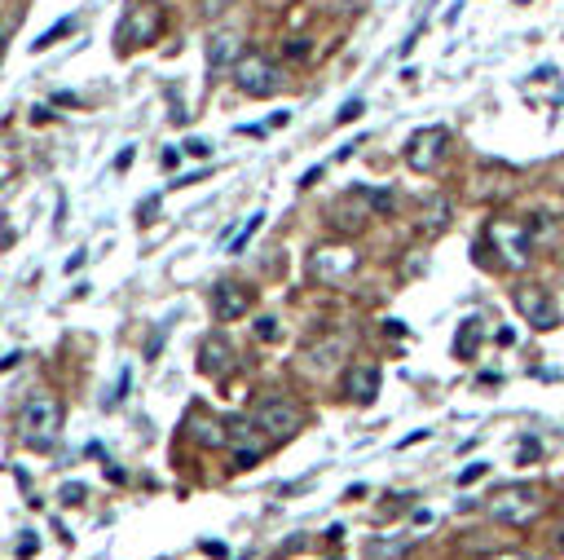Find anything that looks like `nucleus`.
I'll list each match as a JSON object with an SVG mask.
<instances>
[{
	"label": "nucleus",
	"mask_w": 564,
	"mask_h": 560,
	"mask_svg": "<svg viewBox=\"0 0 564 560\" xmlns=\"http://www.w3.org/2000/svg\"><path fill=\"white\" fill-rule=\"evenodd\" d=\"M542 512H547V490L534 486V481H525V486H508V490H499V494L490 499V516H494L499 525H512V529L534 525Z\"/></svg>",
	"instance_id": "obj_1"
},
{
	"label": "nucleus",
	"mask_w": 564,
	"mask_h": 560,
	"mask_svg": "<svg viewBox=\"0 0 564 560\" xmlns=\"http://www.w3.org/2000/svg\"><path fill=\"white\" fill-rule=\"evenodd\" d=\"M18 428H22V442L27 446H49L57 442V428H62V407L53 393H31L22 410H18Z\"/></svg>",
	"instance_id": "obj_2"
},
{
	"label": "nucleus",
	"mask_w": 564,
	"mask_h": 560,
	"mask_svg": "<svg viewBox=\"0 0 564 560\" xmlns=\"http://www.w3.org/2000/svg\"><path fill=\"white\" fill-rule=\"evenodd\" d=\"M234 89L239 93H247V98H273L278 89H282V75H278V66L265 57L260 49H243L234 57Z\"/></svg>",
	"instance_id": "obj_3"
},
{
	"label": "nucleus",
	"mask_w": 564,
	"mask_h": 560,
	"mask_svg": "<svg viewBox=\"0 0 564 560\" xmlns=\"http://www.w3.org/2000/svg\"><path fill=\"white\" fill-rule=\"evenodd\" d=\"M252 424H256L260 437H269V442H291L305 428V410L296 407L291 398H265L252 410Z\"/></svg>",
	"instance_id": "obj_4"
},
{
	"label": "nucleus",
	"mask_w": 564,
	"mask_h": 560,
	"mask_svg": "<svg viewBox=\"0 0 564 560\" xmlns=\"http://www.w3.org/2000/svg\"><path fill=\"white\" fill-rule=\"evenodd\" d=\"M512 305H516V313H520L529 327H538V331H551V327L560 322L556 301H551V296H547V287H538V283H516V287H512Z\"/></svg>",
	"instance_id": "obj_5"
},
{
	"label": "nucleus",
	"mask_w": 564,
	"mask_h": 560,
	"mask_svg": "<svg viewBox=\"0 0 564 560\" xmlns=\"http://www.w3.org/2000/svg\"><path fill=\"white\" fill-rule=\"evenodd\" d=\"M485 243L499 248V265H508V269H525L529 265V230L516 225V221H490Z\"/></svg>",
	"instance_id": "obj_6"
},
{
	"label": "nucleus",
	"mask_w": 564,
	"mask_h": 560,
	"mask_svg": "<svg viewBox=\"0 0 564 560\" xmlns=\"http://www.w3.org/2000/svg\"><path fill=\"white\" fill-rule=\"evenodd\" d=\"M450 146V133L446 128H419L411 142H406V168L411 172H432Z\"/></svg>",
	"instance_id": "obj_7"
},
{
	"label": "nucleus",
	"mask_w": 564,
	"mask_h": 560,
	"mask_svg": "<svg viewBox=\"0 0 564 560\" xmlns=\"http://www.w3.org/2000/svg\"><path fill=\"white\" fill-rule=\"evenodd\" d=\"M349 354V336L340 331H331V336H322V340H313V345H305L300 349V357H296V366L305 371V375H326V371H335V362Z\"/></svg>",
	"instance_id": "obj_8"
},
{
	"label": "nucleus",
	"mask_w": 564,
	"mask_h": 560,
	"mask_svg": "<svg viewBox=\"0 0 564 560\" xmlns=\"http://www.w3.org/2000/svg\"><path fill=\"white\" fill-rule=\"evenodd\" d=\"M256 305V292L247 283H216L212 287V318L216 322H239Z\"/></svg>",
	"instance_id": "obj_9"
},
{
	"label": "nucleus",
	"mask_w": 564,
	"mask_h": 560,
	"mask_svg": "<svg viewBox=\"0 0 564 560\" xmlns=\"http://www.w3.org/2000/svg\"><path fill=\"white\" fill-rule=\"evenodd\" d=\"M159 36V9L146 0H133L119 18V45H151Z\"/></svg>",
	"instance_id": "obj_10"
},
{
	"label": "nucleus",
	"mask_w": 564,
	"mask_h": 560,
	"mask_svg": "<svg viewBox=\"0 0 564 560\" xmlns=\"http://www.w3.org/2000/svg\"><path fill=\"white\" fill-rule=\"evenodd\" d=\"M366 216H375V207H370V186H358V190H349V195H340V199L331 204V221H335L340 230H361Z\"/></svg>",
	"instance_id": "obj_11"
},
{
	"label": "nucleus",
	"mask_w": 564,
	"mask_h": 560,
	"mask_svg": "<svg viewBox=\"0 0 564 560\" xmlns=\"http://www.w3.org/2000/svg\"><path fill=\"white\" fill-rule=\"evenodd\" d=\"M344 398H349L353 407H370V402L379 398V366H375V362H353V366L344 371Z\"/></svg>",
	"instance_id": "obj_12"
},
{
	"label": "nucleus",
	"mask_w": 564,
	"mask_h": 560,
	"mask_svg": "<svg viewBox=\"0 0 564 560\" xmlns=\"http://www.w3.org/2000/svg\"><path fill=\"white\" fill-rule=\"evenodd\" d=\"M230 366H234V345H230V336H221V331L204 336V345H199V371L212 375V380H221Z\"/></svg>",
	"instance_id": "obj_13"
},
{
	"label": "nucleus",
	"mask_w": 564,
	"mask_h": 560,
	"mask_svg": "<svg viewBox=\"0 0 564 560\" xmlns=\"http://www.w3.org/2000/svg\"><path fill=\"white\" fill-rule=\"evenodd\" d=\"M308 269H313V278H322V283L344 278V274L358 269V252H349V248H322V252H313Z\"/></svg>",
	"instance_id": "obj_14"
},
{
	"label": "nucleus",
	"mask_w": 564,
	"mask_h": 560,
	"mask_svg": "<svg viewBox=\"0 0 564 560\" xmlns=\"http://www.w3.org/2000/svg\"><path fill=\"white\" fill-rule=\"evenodd\" d=\"M190 437L199 442V446H230V433H225V419H212L204 407L190 410Z\"/></svg>",
	"instance_id": "obj_15"
},
{
	"label": "nucleus",
	"mask_w": 564,
	"mask_h": 560,
	"mask_svg": "<svg viewBox=\"0 0 564 560\" xmlns=\"http://www.w3.org/2000/svg\"><path fill=\"white\" fill-rule=\"evenodd\" d=\"M239 36H234V31H216V36H212V40H207V66H212V71H221V66H225V62H234V57H239Z\"/></svg>",
	"instance_id": "obj_16"
},
{
	"label": "nucleus",
	"mask_w": 564,
	"mask_h": 560,
	"mask_svg": "<svg viewBox=\"0 0 564 560\" xmlns=\"http://www.w3.org/2000/svg\"><path fill=\"white\" fill-rule=\"evenodd\" d=\"M472 340H481V318H463L459 340H455V354H459V357H472Z\"/></svg>",
	"instance_id": "obj_17"
},
{
	"label": "nucleus",
	"mask_w": 564,
	"mask_h": 560,
	"mask_svg": "<svg viewBox=\"0 0 564 560\" xmlns=\"http://www.w3.org/2000/svg\"><path fill=\"white\" fill-rule=\"evenodd\" d=\"M450 221V199H428L423 207V230H441Z\"/></svg>",
	"instance_id": "obj_18"
},
{
	"label": "nucleus",
	"mask_w": 564,
	"mask_h": 560,
	"mask_svg": "<svg viewBox=\"0 0 564 560\" xmlns=\"http://www.w3.org/2000/svg\"><path fill=\"white\" fill-rule=\"evenodd\" d=\"M260 455H265V446H234V463H230V472H247V468H256Z\"/></svg>",
	"instance_id": "obj_19"
},
{
	"label": "nucleus",
	"mask_w": 564,
	"mask_h": 560,
	"mask_svg": "<svg viewBox=\"0 0 564 560\" xmlns=\"http://www.w3.org/2000/svg\"><path fill=\"white\" fill-rule=\"evenodd\" d=\"M71 31H75V18H62V22H57V27H49V31H45V36H40V40H36L31 49H36V53H45L49 45H57L62 36H71Z\"/></svg>",
	"instance_id": "obj_20"
},
{
	"label": "nucleus",
	"mask_w": 564,
	"mask_h": 560,
	"mask_svg": "<svg viewBox=\"0 0 564 560\" xmlns=\"http://www.w3.org/2000/svg\"><path fill=\"white\" fill-rule=\"evenodd\" d=\"M260 221H265V212H252V216H247V225H243V230L230 239V252H243V248H247V239L260 230Z\"/></svg>",
	"instance_id": "obj_21"
},
{
	"label": "nucleus",
	"mask_w": 564,
	"mask_h": 560,
	"mask_svg": "<svg viewBox=\"0 0 564 560\" xmlns=\"http://www.w3.org/2000/svg\"><path fill=\"white\" fill-rule=\"evenodd\" d=\"M370 207H375V216H393L397 212V195L393 190H370Z\"/></svg>",
	"instance_id": "obj_22"
},
{
	"label": "nucleus",
	"mask_w": 564,
	"mask_h": 560,
	"mask_svg": "<svg viewBox=\"0 0 564 560\" xmlns=\"http://www.w3.org/2000/svg\"><path fill=\"white\" fill-rule=\"evenodd\" d=\"M282 331H278V318H256V340H265V345H273Z\"/></svg>",
	"instance_id": "obj_23"
},
{
	"label": "nucleus",
	"mask_w": 564,
	"mask_h": 560,
	"mask_svg": "<svg viewBox=\"0 0 564 560\" xmlns=\"http://www.w3.org/2000/svg\"><path fill=\"white\" fill-rule=\"evenodd\" d=\"M361 110H366V106H361V98L344 102V106H340V115H335V124H353V119H361Z\"/></svg>",
	"instance_id": "obj_24"
},
{
	"label": "nucleus",
	"mask_w": 564,
	"mask_h": 560,
	"mask_svg": "<svg viewBox=\"0 0 564 560\" xmlns=\"http://www.w3.org/2000/svg\"><path fill=\"white\" fill-rule=\"evenodd\" d=\"M490 472V463H472V468H463L459 472V486H472V481H481Z\"/></svg>",
	"instance_id": "obj_25"
},
{
	"label": "nucleus",
	"mask_w": 564,
	"mask_h": 560,
	"mask_svg": "<svg viewBox=\"0 0 564 560\" xmlns=\"http://www.w3.org/2000/svg\"><path fill=\"white\" fill-rule=\"evenodd\" d=\"M84 494H89V490H84L80 481H71V486H62V503H84Z\"/></svg>",
	"instance_id": "obj_26"
},
{
	"label": "nucleus",
	"mask_w": 564,
	"mask_h": 560,
	"mask_svg": "<svg viewBox=\"0 0 564 560\" xmlns=\"http://www.w3.org/2000/svg\"><path fill=\"white\" fill-rule=\"evenodd\" d=\"M186 154H195V159H207V154H212V142H204V137H190V142H186Z\"/></svg>",
	"instance_id": "obj_27"
},
{
	"label": "nucleus",
	"mask_w": 564,
	"mask_h": 560,
	"mask_svg": "<svg viewBox=\"0 0 564 560\" xmlns=\"http://www.w3.org/2000/svg\"><path fill=\"white\" fill-rule=\"evenodd\" d=\"M133 159H137V151H133V146H124L119 159H115V172H128V168H133Z\"/></svg>",
	"instance_id": "obj_28"
},
{
	"label": "nucleus",
	"mask_w": 564,
	"mask_h": 560,
	"mask_svg": "<svg viewBox=\"0 0 564 560\" xmlns=\"http://www.w3.org/2000/svg\"><path fill=\"white\" fill-rule=\"evenodd\" d=\"M335 9H344V13H358V9H366V0H331Z\"/></svg>",
	"instance_id": "obj_29"
},
{
	"label": "nucleus",
	"mask_w": 564,
	"mask_h": 560,
	"mask_svg": "<svg viewBox=\"0 0 564 560\" xmlns=\"http://www.w3.org/2000/svg\"><path fill=\"white\" fill-rule=\"evenodd\" d=\"M305 53H308L305 40H287V57H305Z\"/></svg>",
	"instance_id": "obj_30"
},
{
	"label": "nucleus",
	"mask_w": 564,
	"mask_h": 560,
	"mask_svg": "<svg viewBox=\"0 0 564 560\" xmlns=\"http://www.w3.org/2000/svg\"><path fill=\"white\" fill-rule=\"evenodd\" d=\"M317 177H322V168H308L305 177H300V186H305V190H308V186H317Z\"/></svg>",
	"instance_id": "obj_31"
},
{
	"label": "nucleus",
	"mask_w": 564,
	"mask_h": 560,
	"mask_svg": "<svg viewBox=\"0 0 564 560\" xmlns=\"http://www.w3.org/2000/svg\"><path fill=\"white\" fill-rule=\"evenodd\" d=\"M18 556L27 560V556H36V538H22V547H18Z\"/></svg>",
	"instance_id": "obj_32"
},
{
	"label": "nucleus",
	"mask_w": 564,
	"mask_h": 560,
	"mask_svg": "<svg viewBox=\"0 0 564 560\" xmlns=\"http://www.w3.org/2000/svg\"><path fill=\"white\" fill-rule=\"evenodd\" d=\"M503 560H529V556H503Z\"/></svg>",
	"instance_id": "obj_33"
},
{
	"label": "nucleus",
	"mask_w": 564,
	"mask_h": 560,
	"mask_svg": "<svg viewBox=\"0 0 564 560\" xmlns=\"http://www.w3.org/2000/svg\"><path fill=\"white\" fill-rule=\"evenodd\" d=\"M335 560H340V556H335Z\"/></svg>",
	"instance_id": "obj_34"
}]
</instances>
